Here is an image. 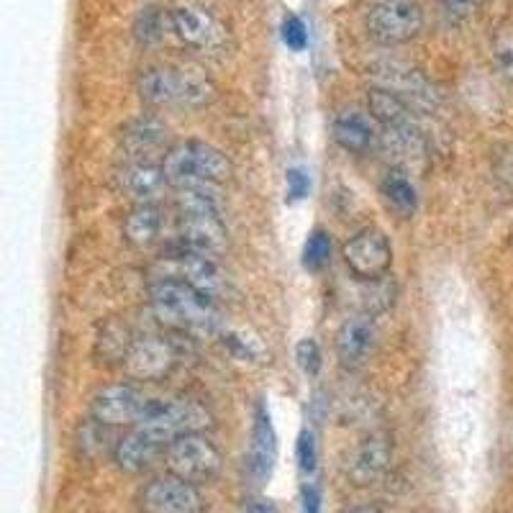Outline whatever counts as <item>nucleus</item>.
<instances>
[{
	"mask_svg": "<svg viewBox=\"0 0 513 513\" xmlns=\"http://www.w3.org/2000/svg\"><path fill=\"white\" fill-rule=\"evenodd\" d=\"M406 175L408 172L403 170H390L380 183V193H383L388 208H393L403 219H411L419 208V193Z\"/></svg>",
	"mask_w": 513,
	"mask_h": 513,
	"instance_id": "nucleus-24",
	"label": "nucleus"
},
{
	"mask_svg": "<svg viewBox=\"0 0 513 513\" xmlns=\"http://www.w3.org/2000/svg\"><path fill=\"white\" fill-rule=\"evenodd\" d=\"M298 467L306 475H313L316 465H319V444H316V434L311 429H303L298 437Z\"/></svg>",
	"mask_w": 513,
	"mask_h": 513,
	"instance_id": "nucleus-27",
	"label": "nucleus"
},
{
	"mask_svg": "<svg viewBox=\"0 0 513 513\" xmlns=\"http://www.w3.org/2000/svg\"><path fill=\"white\" fill-rule=\"evenodd\" d=\"M367 31L380 44H406L424 29L419 0H375L367 11Z\"/></svg>",
	"mask_w": 513,
	"mask_h": 513,
	"instance_id": "nucleus-6",
	"label": "nucleus"
},
{
	"mask_svg": "<svg viewBox=\"0 0 513 513\" xmlns=\"http://www.w3.org/2000/svg\"><path fill=\"white\" fill-rule=\"evenodd\" d=\"M439 6L452 18H467L478 11L480 0H439Z\"/></svg>",
	"mask_w": 513,
	"mask_h": 513,
	"instance_id": "nucleus-32",
	"label": "nucleus"
},
{
	"mask_svg": "<svg viewBox=\"0 0 513 513\" xmlns=\"http://www.w3.org/2000/svg\"><path fill=\"white\" fill-rule=\"evenodd\" d=\"M496 57L508 77H513V31H506L496 39Z\"/></svg>",
	"mask_w": 513,
	"mask_h": 513,
	"instance_id": "nucleus-31",
	"label": "nucleus"
},
{
	"mask_svg": "<svg viewBox=\"0 0 513 513\" xmlns=\"http://www.w3.org/2000/svg\"><path fill=\"white\" fill-rule=\"evenodd\" d=\"M285 180H288V201H303L311 190V177L301 167H290L285 172Z\"/></svg>",
	"mask_w": 513,
	"mask_h": 513,
	"instance_id": "nucleus-30",
	"label": "nucleus"
},
{
	"mask_svg": "<svg viewBox=\"0 0 513 513\" xmlns=\"http://www.w3.org/2000/svg\"><path fill=\"white\" fill-rule=\"evenodd\" d=\"M167 183L175 190L219 188L234 175L229 157L206 142H183L162 157Z\"/></svg>",
	"mask_w": 513,
	"mask_h": 513,
	"instance_id": "nucleus-4",
	"label": "nucleus"
},
{
	"mask_svg": "<svg viewBox=\"0 0 513 513\" xmlns=\"http://www.w3.org/2000/svg\"><path fill=\"white\" fill-rule=\"evenodd\" d=\"M149 306L154 316L172 331L180 334H213L219 329L221 313L216 301L201 290L175 278H157L149 288Z\"/></svg>",
	"mask_w": 513,
	"mask_h": 513,
	"instance_id": "nucleus-1",
	"label": "nucleus"
},
{
	"mask_svg": "<svg viewBox=\"0 0 513 513\" xmlns=\"http://www.w3.org/2000/svg\"><path fill=\"white\" fill-rule=\"evenodd\" d=\"M390 465V444L388 439L383 437H372L357 449V455H354L352 462V478L357 483H372V480H378Z\"/></svg>",
	"mask_w": 513,
	"mask_h": 513,
	"instance_id": "nucleus-23",
	"label": "nucleus"
},
{
	"mask_svg": "<svg viewBox=\"0 0 513 513\" xmlns=\"http://www.w3.org/2000/svg\"><path fill=\"white\" fill-rule=\"evenodd\" d=\"M167 470L188 483H206L221 470V452L206 434H185L165 447Z\"/></svg>",
	"mask_w": 513,
	"mask_h": 513,
	"instance_id": "nucleus-7",
	"label": "nucleus"
},
{
	"mask_svg": "<svg viewBox=\"0 0 513 513\" xmlns=\"http://www.w3.org/2000/svg\"><path fill=\"white\" fill-rule=\"evenodd\" d=\"M344 262L354 278L375 283V280L388 278L390 267H393V247L390 239L375 226L357 231V234L344 244L342 249Z\"/></svg>",
	"mask_w": 513,
	"mask_h": 513,
	"instance_id": "nucleus-8",
	"label": "nucleus"
},
{
	"mask_svg": "<svg viewBox=\"0 0 513 513\" xmlns=\"http://www.w3.org/2000/svg\"><path fill=\"white\" fill-rule=\"evenodd\" d=\"M247 513H275V508L267 506V503H254V506L247 508Z\"/></svg>",
	"mask_w": 513,
	"mask_h": 513,
	"instance_id": "nucleus-35",
	"label": "nucleus"
},
{
	"mask_svg": "<svg viewBox=\"0 0 513 513\" xmlns=\"http://www.w3.org/2000/svg\"><path fill=\"white\" fill-rule=\"evenodd\" d=\"M149 398L129 383H113L101 388L93 398V421L101 426H136Z\"/></svg>",
	"mask_w": 513,
	"mask_h": 513,
	"instance_id": "nucleus-12",
	"label": "nucleus"
},
{
	"mask_svg": "<svg viewBox=\"0 0 513 513\" xmlns=\"http://www.w3.org/2000/svg\"><path fill=\"white\" fill-rule=\"evenodd\" d=\"M144 513H203V498L193 483L172 472L154 478L142 493Z\"/></svg>",
	"mask_w": 513,
	"mask_h": 513,
	"instance_id": "nucleus-14",
	"label": "nucleus"
},
{
	"mask_svg": "<svg viewBox=\"0 0 513 513\" xmlns=\"http://www.w3.org/2000/svg\"><path fill=\"white\" fill-rule=\"evenodd\" d=\"M162 226H165V216H162L157 203H139L126 213L124 226V239L129 247L134 249H149L160 242Z\"/></svg>",
	"mask_w": 513,
	"mask_h": 513,
	"instance_id": "nucleus-21",
	"label": "nucleus"
},
{
	"mask_svg": "<svg viewBox=\"0 0 513 513\" xmlns=\"http://www.w3.org/2000/svg\"><path fill=\"white\" fill-rule=\"evenodd\" d=\"M378 344V326L372 313L352 316L337 331V357L347 370H360L375 352Z\"/></svg>",
	"mask_w": 513,
	"mask_h": 513,
	"instance_id": "nucleus-15",
	"label": "nucleus"
},
{
	"mask_svg": "<svg viewBox=\"0 0 513 513\" xmlns=\"http://www.w3.org/2000/svg\"><path fill=\"white\" fill-rule=\"evenodd\" d=\"M378 121L370 113L360 111V108H347V111L337 113L334 118V142L349 154H367L372 147L380 144V129Z\"/></svg>",
	"mask_w": 513,
	"mask_h": 513,
	"instance_id": "nucleus-18",
	"label": "nucleus"
},
{
	"mask_svg": "<svg viewBox=\"0 0 513 513\" xmlns=\"http://www.w3.org/2000/svg\"><path fill=\"white\" fill-rule=\"evenodd\" d=\"M121 147L126 152V162H154L152 157L170 152L167 147V126L152 116L136 118L121 134Z\"/></svg>",
	"mask_w": 513,
	"mask_h": 513,
	"instance_id": "nucleus-17",
	"label": "nucleus"
},
{
	"mask_svg": "<svg viewBox=\"0 0 513 513\" xmlns=\"http://www.w3.org/2000/svg\"><path fill=\"white\" fill-rule=\"evenodd\" d=\"M295 360H298V367H301L306 375H319L321 370V349L319 344L313 342V339H303V342H298V347H295Z\"/></svg>",
	"mask_w": 513,
	"mask_h": 513,
	"instance_id": "nucleus-29",
	"label": "nucleus"
},
{
	"mask_svg": "<svg viewBox=\"0 0 513 513\" xmlns=\"http://www.w3.org/2000/svg\"><path fill=\"white\" fill-rule=\"evenodd\" d=\"M167 26H172V16L162 13L160 8H144L139 18H136V36L144 44H154L167 34Z\"/></svg>",
	"mask_w": 513,
	"mask_h": 513,
	"instance_id": "nucleus-25",
	"label": "nucleus"
},
{
	"mask_svg": "<svg viewBox=\"0 0 513 513\" xmlns=\"http://www.w3.org/2000/svg\"><path fill=\"white\" fill-rule=\"evenodd\" d=\"M160 455H165V444L157 442L139 426L113 444V462L124 472H144Z\"/></svg>",
	"mask_w": 513,
	"mask_h": 513,
	"instance_id": "nucleus-20",
	"label": "nucleus"
},
{
	"mask_svg": "<svg viewBox=\"0 0 513 513\" xmlns=\"http://www.w3.org/2000/svg\"><path fill=\"white\" fill-rule=\"evenodd\" d=\"M160 278L183 280L190 288L208 295L211 301H221L229 293V275L219 265V260L208 257V254L188 252V249H180L177 254H172L167 260V272Z\"/></svg>",
	"mask_w": 513,
	"mask_h": 513,
	"instance_id": "nucleus-9",
	"label": "nucleus"
},
{
	"mask_svg": "<svg viewBox=\"0 0 513 513\" xmlns=\"http://www.w3.org/2000/svg\"><path fill=\"white\" fill-rule=\"evenodd\" d=\"M116 183L121 193L129 195L136 206L139 203H157L165 195V190L170 188L162 162L160 165L157 162H126L118 170Z\"/></svg>",
	"mask_w": 513,
	"mask_h": 513,
	"instance_id": "nucleus-16",
	"label": "nucleus"
},
{
	"mask_svg": "<svg viewBox=\"0 0 513 513\" xmlns=\"http://www.w3.org/2000/svg\"><path fill=\"white\" fill-rule=\"evenodd\" d=\"M280 34H283V42L288 44V49H293V52H303V49H306L308 44L306 24H303V18H298L295 13H288V16L283 18Z\"/></svg>",
	"mask_w": 513,
	"mask_h": 513,
	"instance_id": "nucleus-28",
	"label": "nucleus"
},
{
	"mask_svg": "<svg viewBox=\"0 0 513 513\" xmlns=\"http://www.w3.org/2000/svg\"><path fill=\"white\" fill-rule=\"evenodd\" d=\"M177 360L180 354L170 339L160 334H147V337L134 339L124 360V370L134 380H162L175 370Z\"/></svg>",
	"mask_w": 513,
	"mask_h": 513,
	"instance_id": "nucleus-11",
	"label": "nucleus"
},
{
	"mask_svg": "<svg viewBox=\"0 0 513 513\" xmlns=\"http://www.w3.org/2000/svg\"><path fill=\"white\" fill-rule=\"evenodd\" d=\"M367 108H370V116L383 129H413V126H419V118H416L419 111L408 106L403 98L390 93V90L372 88L370 95H367Z\"/></svg>",
	"mask_w": 513,
	"mask_h": 513,
	"instance_id": "nucleus-22",
	"label": "nucleus"
},
{
	"mask_svg": "<svg viewBox=\"0 0 513 513\" xmlns=\"http://www.w3.org/2000/svg\"><path fill=\"white\" fill-rule=\"evenodd\" d=\"M211 424V413L198 401H190V398H157V401H147L142 419L136 426L167 447V444L185 437V434H203Z\"/></svg>",
	"mask_w": 513,
	"mask_h": 513,
	"instance_id": "nucleus-5",
	"label": "nucleus"
},
{
	"mask_svg": "<svg viewBox=\"0 0 513 513\" xmlns=\"http://www.w3.org/2000/svg\"><path fill=\"white\" fill-rule=\"evenodd\" d=\"M139 95L152 108H203L216 98V85L195 65L149 67L139 80Z\"/></svg>",
	"mask_w": 513,
	"mask_h": 513,
	"instance_id": "nucleus-3",
	"label": "nucleus"
},
{
	"mask_svg": "<svg viewBox=\"0 0 513 513\" xmlns=\"http://www.w3.org/2000/svg\"><path fill=\"white\" fill-rule=\"evenodd\" d=\"M303 513H321V488L316 483L303 485Z\"/></svg>",
	"mask_w": 513,
	"mask_h": 513,
	"instance_id": "nucleus-34",
	"label": "nucleus"
},
{
	"mask_svg": "<svg viewBox=\"0 0 513 513\" xmlns=\"http://www.w3.org/2000/svg\"><path fill=\"white\" fill-rule=\"evenodd\" d=\"M275 462H278V434H275V426H272L270 411L260 403L257 411H254L252 442H249V475L257 483H265L272 475Z\"/></svg>",
	"mask_w": 513,
	"mask_h": 513,
	"instance_id": "nucleus-19",
	"label": "nucleus"
},
{
	"mask_svg": "<svg viewBox=\"0 0 513 513\" xmlns=\"http://www.w3.org/2000/svg\"><path fill=\"white\" fill-rule=\"evenodd\" d=\"M496 172L503 183H508L513 188V147H506L503 152H498Z\"/></svg>",
	"mask_w": 513,
	"mask_h": 513,
	"instance_id": "nucleus-33",
	"label": "nucleus"
},
{
	"mask_svg": "<svg viewBox=\"0 0 513 513\" xmlns=\"http://www.w3.org/2000/svg\"><path fill=\"white\" fill-rule=\"evenodd\" d=\"M378 88L390 90L393 95L403 98L416 111H434L439 106L437 88L413 67L401 65V62H385L375 70Z\"/></svg>",
	"mask_w": 513,
	"mask_h": 513,
	"instance_id": "nucleus-13",
	"label": "nucleus"
},
{
	"mask_svg": "<svg viewBox=\"0 0 513 513\" xmlns=\"http://www.w3.org/2000/svg\"><path fill=\"white\" fill-rule=\"evenodd\" d=\"M331 260V236L326 231L316 229L308 236L306 247H303V267L311 272H319L329 265Z\"/></svg>",
	"mask_w": 513,
	"mask_h": 513,
	"instance_id": "nucleus-26",
	"label": "nucleus"
},
{
	"mask_svg": "<svg viewBox=\"0 0 513 513\" xmlns=\"http://www.w3.org/2000/svg\"><path fill=\"white\" fill-rule=\"evenodd\" d=\"M349 513H375V511H370V508H352Z\"/></svg>",
	"mask_w": 513,
	"mask_h": 513,
	"instance_id": "nucleus-36",
	"label": "nucleus"
},
{
	"mask_svg": "<svg viewBox=\"0 0 513 513\" xmlns=\"http://www.w3.org/2000/svg\"><path fill=\"white\" fill-rule=\"evenodd\" d=\"M216 188L180 190L177 195V242L180 249L208 254L219 260L229 247L221 203L213 193Z\"/></svg>",
	"mask_w": 513,
	"mask_h": 513,
	"instance_id": "nucleus-2",
	"label": "nucleus"
},
{
	"mask_svg": "<svg viewBox=\"0 0 513 513\" xmlns=\"http://www.w3.org/2000/svg\"><path fill=\"white\" fill-rule=\"evenodd\" d=\"M172 31L198 52H221L226 47V26L198 3H180L170 11Z\"/></svg>",
	"mask_w": 513,
	"mask_h": 513,
	"instance_id": "nucleus-10",
	"label": "nucleus"
}]
</instances>
